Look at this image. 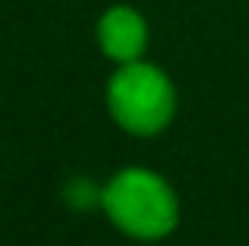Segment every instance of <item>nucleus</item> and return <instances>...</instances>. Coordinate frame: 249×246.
I'll list each match as a JSON object with an SVG mask.
<instances>
[{
  "instance_id": "nucleus-1",
  "label": "nucleus",
  "mask_w": 249,
  "mask_h": 246,
  "mask_svg": "<svg viewBox=\"0 0 249 246\" xmlns=\"http://www.w3.org/2000/svg\"><path fill=\"white\" fill-rule=\"evenodd\" d=\"M101 209L117 230L133 240H161L180 221V202L164 177L145 167L114 174L101 193Z\"/></svg>"
},
{
  "instance_id": "nucleus-2",
  "label": "nucleus",
  "mask_w": 249,
  "mask_h": 246,
  "mask_svg": "<svg viewBox=\"0 0 249 246\" xmlns=\"http://www.w3.org/2000/svg\"><path fill=\"white\" fill-rule=\"evenodd\" d=\"M107 111L117 126L133 136H155L174 120L177 88L155 63H120L107 82Z\"/></svg>"
},
{
  "instance_id": "nucleus-3",
  "label": "nucleus",
  "mask_w": 249,
  "mask_h": 246,
  "mask_svg": "<svg viewBox=\"0 0 249 246\" xmlns=\"http://www.w3.org/2000/svg\"><path fill=\"white\" fill-rule=\"evenodd\" d=\"M98 44L114 63L142 60L148 44V25L133 6H110L98 19Z\"/></svg>"
},
{
  "instance_id": "nucleus-4",
  "label": "nucleus",
  "mask_w": 249,
  "mask_h": 246,
  "mask_svg": "<svg viewBox=\"0 0 249 246\" xmlns=\"http://www.w3.org/2000/svg\"><path fill=\"white\" fill-rule=\"evenodd\" d=\"M101 193H104V186H95V183H89V180H73V183L67 186V196L76 209L101 205Z\"/></svg>"
}]
</instances>
